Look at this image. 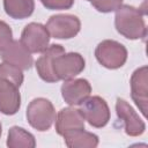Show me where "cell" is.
Returning <instances> with one entry per match:
<instances>
[{"label":"cell","mask_w":148,"mask_h":148,"mask_svg":"<svg viewBox=\"0 0 148 148\" xmlns=\"http://www.w3.org/2000/svg\"><path fill=\"white\" fill-rule=\"evenodd\" d=\"M88 1H91V0H88Z\"/></svg>","instance_id":"7402d4cb"},{"label":"cell","mask_w":148,"mask_h":148,"mask_svg":"<svg viewBox=\"0 0 148 148\" xmlns=\"http://www.w3.org/2000/svg\"><path fill=\"white\" fill-rule=\"evenodd\" d=\"M3 8L8 16L15 20L29 17L35 9L34 0H3Z\"/></svg>","instance_id":"2e32d148"},{"label":"cell","mask_w":148,"mask_h":148,"mask_svg":"<svg viewBox=\"0 0 148 148\" xmlns=\"http://www.w3.org/2000/svg\"><path fill=\"white\" fill-rule=\"evenodd\" d=\"M86 62L83 57L76 52L60 53L53 58L52 71L57 80L74 79L84 69Z\"/></svg>","instance_id":"5b68a950"},{"label":"cell","mask_w":148,"mask_h":148,"mask_svg":"<svg viewBox=\"0 0 148 148\" xmlns=\"http://www.w3.org/2000/svg\"><path fill=\"white\" fill-rule=\"evenodd\" d=\"M27 120L31 127L37 131H47L56 120V110L53 104L43 97L32 99L27 108Z\"/></svg>","instance_id":"3957f363"},{"label":"cell","mask_w":148,"mask_h":148,"mask_svg":"<svg viewBox=\"0 0 148 148\" xmlns=\"http://www.w3.org/2000/svg\"><path fill=\"white\" fill-rule=\"evenodd\" d=\"M143 15V12L133 6L121 5L116 9L114 27L125 38L145 39L147 36V27Z\"/></svg>","instance_id":"7a4b0ae2"},{"label":"cell","mask_w":148,"mask_h":148,"mask_svg":"<svg viewBox=\"0 0 148 148\" xmlns=\"http://www.w3.org/2000/svg\"><path fill=\"white\" fill-rule=\"evenodd\" d=\"M43 6L50 10H61V9H69L74 0H40Z\"/></svg>","instance_id":"ffe728a7"},{"label":"cell","mask_w":148,"mask_h":148,"mask_svg":"<svg viewBox=\"0 0 148 148\" xmlns=\"http://www.w3.org/2000/svg\"><path fill=\"white\" fill-rule=\"evenodd\" d=\"M69 148H95L98 145V136L83 130H76L62 135Z\"/></svg>","instance_id":"9a60e30c"},{"label":"cell","mask_w":148,"mask_h":148,"mask_svg":"<svg viewBox=\"0 0 148 148\" xmlns=\"http://www.w3.org/2000/svg\"><path fill=\"white\" fill-rule=\"evenodd\" d=\"M1 132H2V128H1V124H0V136H1Z\"/></svg>","instance_id":"44dd1931"},{"label":"cell","mask_w":148,"mask_h":148,"mask_svg":"<svg viewBox=\"0 0 148 148\" xmlns=\"http://www.w3.org/2000/svg\"><path fill=\"white\" fill-rule=\"evenodd\" d=\"M0 57L3 62L15 66L21 71L30 69L34 64L31 53L21 43V40H13L6 49L0 51Z\"/></svg>","instance_id":"30bf717a"},{"label":"cell","mask_w":148,"mask_h":148,"mask_svg":"<svg viewBox=\"0 0 148 148\" xmlns=\"http://www.w3.org/2000/svg\"><path fill=\"white\" fill-rule=\"evenodd\" d=\"M116 112L120 120H123L125 126V132L130 136H139L145 130L146 125L134 109L123 98H117L116 102Z\"/></svg>","instance_id":"9c48e42d"},{"label":"cell","mask_w":148,"mask_h":148,"mask_svg":"<svg viewBox=\"0 0 148 148\" xmlns=\"http://www.w3.org/2000/svg\"><path fill=\"white\" fill-rule=\"evenodd\" d=\"M7 146L9 148H34L36 146L35 136L22 127L13 126L8 131Z\"/></svg>","instance_id":"e0dca14e"},{"label":"cell","mask_w":148,"mask_h":148,"mask_svg":"<svg viewBox=\"0 0 148 148\" xmlns=\"http://www.w3.org/2000/svg\"><path fill=\"white\" fill-rule=\"evenodd\" d=\"M46 29L53 38L57 39H69L75 37L80 29L81 22L77 16L72 14H58L49 18Z\"/></svg>","instance_id":"52a82bcc"},{"label":"cell","mask_w":148,"mask_h":148,"mask_svg":"<svg viewBox=\"0 0 148 148\" xmlns=\"http://www.w3.org/2000/svg\"><path fill=\"white\" fill-rule=\"evenodd\" d=\"M124 0H91L92 7L101 13H111L121 6Z\"/></svg>","instance_id":"ac0fdd59"},{"label":"cell","mask_w":148,"mask_h":148,"mask_svg":"<svg viewBox=\"0 0 148 148\" xmlns=\"http://www.w3.org/2000/svg\"><path fill=\"white\" fill-rule=\"evenodd\" d=\"M95 57L103 67L117 69L125 65L127 60V50L117 40L105 39L96 46Z\"/></svg>","instance_id":"277c9868"},{"label":"cell","mask_w":148,"mask_h":148,"mask_svg":"<svg viewBox=\"0 0 148 148\" xmlns=\"http://www.w3.org/2000/svg\"><path fill=\"white\" fill-rule=\"evenodd\" d=\"M147 83H148V69L147 66L139 67L131 76V96L141 113L147 116Z\"/></svg>","instance_id":"8fae6325"},{"label":"cell","mask_w":148,"mask_h":148,"mask_svg":"<svg viewBox=\"0 0 148 148\" xmlns=\"http://www.w3.org/2000/svg\"><path fill=\"white\" fill-rule=\"evenodd\" d=\"M83 128L84 118L79 109L64 108L56 116V131L61 136L68 132Z\"/></svg>","instance_id":"4fadbf2b"},{"label":"cell","mask_w":148,"mask_h":148,"mask_svg":"<svg viewBox=\"0 0 148 148\" xmlns=\"http://www.w3.org/2000/svg\"><path fill=\"white\" fill-rule=\"evenodd\" d=\"M64 52H65V49L59 44H52L44 52H42V56L36 61V69L42 80L50 83L58 81L52 71V61L56 56Z\"/></svg>","instance_id":"5bb4252c"},{"label":"cell","mask_w":148,"mask_h":148,"mask_svg":"<svg viewBox=\"0 0 148 148\" xmlns=\"http://www.w3.org/2000/svg\"><path fill=\"white\" fill-rule=\"evenodd\" d=\"M23 83L22 71L7 62L0 64V112L15 114L21 106L20 87Z\"/></svg>","instance_id":"6da1fadb"},{"label":"cell","mask_w":148,"mask_h":148,"mask_svg":"<svg viewBox=\"0 0 148 148\" xmlns=\"http://www.w3.org/2000/svg\"><path fill=\"white\" fill-rule=\"evenodd\" d=\"M13 42L12 28L3 21H0V51L6 49Z\"/></svg>","instance_id":"d6986e66"},{"label":"cell","mask_w":148,"mask_h":148,"mask_svg":"<svg viewBox=\"0 0 148 148\" xmlns=\"http://www.w3.org/2000/svg\"><path fill=\"white\" fill-rule=\"evenodd\" d=\"M20 40L30 53H42L49 47L50 34L45 25L31 22L24 27Z\"/></svg>","instance_id":"ba28073f"},{"label":"cell","mask_w":148,"mask_h":148,"mask_svg":"<svg viewBox=\"0 0 148 148\" xmlns=\"http://www.w3.org/2000/svg\"><path fill=\"white\" fill-rule=\"evenodd\" d=\"M91 86L86 79L65 80L61 86V95L64 101L69 105H80L88 96H90Z\"/></svg>","instance_id":"7c38bea8"},{"label":"cell","mask_w":148,"mask_h":148,"mask_svg":"<svg viewBox=\"0 0 148 148\" xmlns=\"http://www.w3.org/2000/svg\"><path fill=\"white\" fill-rule=\"evenodd\" d=\"M80 112L89 125L101 128L110 120V109L105 99L99 96H88L80 104Z\"/></svg>","instance_id":"8992f818"}]
</instances>
